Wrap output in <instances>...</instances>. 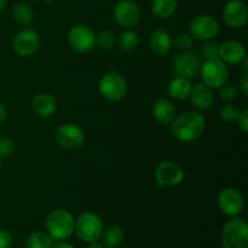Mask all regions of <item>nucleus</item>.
Wrapping results in <instances>:
<instances>
[{"instance_id": "nucleus-1", "label": "nucleus", "mask_w": 248, "mask_h": 248, "mask_svg": "<svg viewBox=\"0 0 248 248\" xmlns=\"http://www.w3.org/2000/svg\"><path fill=\"white\" fill-rule=\"evenodd\" d=\"M206 128V120L198 111H186L172 120L171 131L182 142H193L198 140Z\"/></svg>"}, {"instance_id": "nucleus-2", "label": "nucleus", "mask_w": 248, "mask_h": 248, "mask_svg": "<svg viewBox=\"0 0 248 248\" xmlns=\"http://www.w3.org/2000/svg\"><path fill=\"white\" fill-rule=\"evenodd\" d=\"M45 227L47 234L53 240H65L74 232L75 222L70 212L63 208H57L47 215Z\"/></svg>"}, {"instance_id": "nucleus-3", "label": "nucleus", "mask_w": 248, "mask_h": 248, "mask_svg": "<svg viewBox=\"0 0 248 248\" xmlns=\"http://www.w3.org/2000/svg\"><path fill=\"white\" fill-rule=\"evenodd\" d=\"M223 248H248V224L241 218H232L222 230Z\"/></svg>"}, {"instance_id": "nucleus-4", "label": "nucleus", "mask_w": 248, "mask_h": 248, "mask_svg": "<svg viewBox=\"0 0 248 248\" xmlns=\"http://www.w3.org/2000/svg\"><path fill=\"white\" fill-rule=\"evenodd\" d=\"M200 74L203 84L212 90L220 89L223 85L227 84L229 79V69L227 63L223 62L219 57L206 60V62L201 64Z\"/></svg>"}, {"instance_id": "nucleus-5", "label": "nucleus", "mask_w": 248, "mask_h": 248, "mask_svg": "<svg viewBox=\"0 0 248 248\" xmlns=\"http://www.w3.org/2000/svg\"><path fill=\"white\" fill-rule=\"evenodd\" d=\"M75 232L82 241H98L103 232V223L96 213L85 212L75 222Z\"/></svg>"}, {"instance_id": "nucleus-6", "label": "nucleus", "mask_w": 248, "mask_h": 248, "mask_svg": "<svg viewBox=\"0 0 248 248\" xmlns=\"http://www.w3.org/2000/svg\"><path fill=\"white\" fill-rule=\"evenodd\" d=\"M201 58L194 51H183L182 53H178L173 58L172 62V72L177 77L186 78L190 80L195 78L200 73L201 69Z\"/></svg>"}, {"instance_id": "nucleus-7", "label": "nucleus", "mask_w": 248, "mask_h": 248, "mask_svg": "<svg viewBox=\"0 0 248 248\" xmlns=\"http://www.w3.org/2000/svg\"><path fill=\"white\" fill-rule=\"evenodd\" d=\"M99 92L109 101H121L127 93V82L121 75L116 73H108L104 75L98 84Z\"/></svg>"}, {"instance_id": "nucleus-8", "label": "nucleus", "mask_w": 248, "mask_h": 248, "mask_svg": "<svg viewBox=\"0 0 248 248\" xmlns=\"http://www.w3.org/2000/svg\"><path fill=\"white\" fill-rule=\"evenodd\" d=\"M68 43L70 47L77 52L87 53L93 50L96 45V34L89 26L78 24L69 31Z\"/></svg>"}, {"instance_id": "nucleus-9", "label": "nucleus", "mask_w": 248, "mask_h": 248, "mask_svg": "<svg viewBox=\"0 0 248 248\" xmlns=\"http://www.w3.org/2000/svg\"><path fill=\"white\" fill-rule=\"evenodd\" d=\"M189 31L193 39L207 41L217 35L219 31V23L215 17L210 15H201L191 21Z\"/></svg>"}, {"instance_id": "nucleus-10", "label": "nucleus", "mask_w": 248, "mask_h": 248, "mask_svg": "<svg viewBox=\"0 0 248 248\" xmlns=\"http://www.w3.org/2000/svg\"><path fill=\"white\" fill-rule=\"evenodd\" d=\"M55 140L64 149L73 150L81 147L85 142V133L79 126L64 124L56 130Z\"/></svg>"}, {"instance_id": "nucleus-11", "label": "nucleus", "mask_w": 248, "mask_h": 248, "mask_svg": "<svg viewBox=\"0 0 248 248\" xmlns=\"http://www.w3.org/2000/svg\"><path fill=\"white\" fill-rule=\"evenodd\" d=\"M155 179L159 188L178 186L184 179L183 169L174 162L164 161L157 165L155 170Z\"/></svg>"}, {"instance_id": "nucleus-12", "label": "nucleus", "mask_w": 248, "mask_h": 248, "mask_svg": "<svg viewBox=\"0 0 248 248\" xmlns=\"http://www.w3.org/2000/svg\"><path fill=\"white\" fill-rule=\"evenodd\" d=\"M114 17L121 27L131 29L140 21V10L132 0H121L114 7Z\"/></svg>"}, {"instance_id": "nucleus-13", "label": "nucleus", "mask_w": 248, "mask_h": 248, "mask_svg": "<svg viewBox=\"0 0 248 248\" xmlns=\"http://www.w3.org/2000/svg\"><path fill=\"white\" fill-rule=\"evenodd\" d=\"M218 206L228 217H236L244 211V196L237 189L225 188L218 196Z\"/></svg>"}, {"instance_id": "nucleus-14", "label": "nucleus", "mask_w": 248, "mask_h": 248, "mask_svg": "<svg viewBox=\"0 0 248 248\" xmlns=\"http://www.w3.org/2000/svg\"><path fill=\"white\" fill-rule=\"evenodd\" d=\"M14 51L21 57H31L35 55L40 47L39 34L33 29H23L14 39Z\"/></svg>"}, {"instance_id": "nucleus-15", "label": "nucleus", "mask_w": 248, "mask_h": 248, "mask_svg": "<svg viewBox=\"0 0 248 248\" xmlns=\"http://www.w3.org/2000/svg\"><path fill=\"white\" fill-rule=\"evenodd\" d=\"M223 17L228 27L240 29L246 26L248 19L247 5L242 0H230L225 4Z\"/></svg>"}, {"instance_id": "nucleus-16", "label": "nucleus", "mask_w": 248, "mask_h": 248, "mask_svg": "<svg viewBox=\"0 0 248 248\" xmlns=\"http://www.w3.org/2000/svg\"><path fill=\"white\" fill-rule=\"evenodd\" d=\"M218 57L224 63L239 64L246 57V48L239 41H225L224 44L219 46V55H218Z\"/></svg>"}, {"instance_id": "nucleus-17", "label": "nucleus", "mask_w": 248, "mask_h": 248, "mask_svg": "<svg viewBox=\"0 0 248 248\" xmlns=\"http://www.w3.org/2000/svg\"><path fill=\"white\" fill-rule=\"evenodd\" d=\"M189 97H190L193 106L200 110L211 108L213 106V102H215V93H213L212 89H210L203 82L191 86Z\"/></svg>"}, {"instance_id": "nucleus-18", "label": "nucleus", "mask_w": 248, "mask_h": 248, "mask_svg": "<svg viewBox=\"0 0 248 248\" xmlns=\"http://www.w3.org/2000/svg\"><path fill=\"white\" fill-rule=\"evenodd\" d=\"M31 109L40 118H50L57 109V102L51 94L41 92L33 98Z\"/></svg>"}, {"instance_id": "nucleus-19", "label": "nucleus", "mask_w": 248, "mask_h": 248, "mask_svg": "<svg viewBox=\"0 0 248 248\" xmlns=\"http://www.w3.org/2000/svg\"><path fill=\"white\" fill-rule=\"evenodd\" d=\"M153 115L157 123L162 125H169L172 123L176 115V109L171 101L166 98L156 99L153 104Z\"/></svg>"}, {"instance_id": "nucleus-20", "label": "nucleus", "mask_w": 248, "mask_h": 248, "mask_svg": "<svg viewBox=\"0 0 248 248\" xmlns=\"http://www.w3.org/2000/svg\"><path fill=\"white\" fill-rule=\"evenodd\" d=\"M150 48L157 55H166L172 46L171 35L165 29H156L149 38Z\"/></svg>"}, {"instance_id": "nucleus-21", "label": "nucleus", "mask_w": 248, "mask_h": 248, "mask_svg": "<svg viewBox=\"0 0 248 248\" xmlns=\"http://www.w3.org/2000/svg\"><path fill=\"white\" fill-rule=\"evenodd\" d=\"M190 81L186 78L181 77H176L174 79H172L170 81L169 87H167L170 96L177 101H184V99L188 98L189 94H190Z\"/></svg>"}, {"instance_id": "nucleus-22", "label": "nucleus", "mask_w": 248, "mask_h": 248, "mask_svg": "<svg viewBox=\"0 0 248 248\" xmlns=\"http://www.w3.org/2000/svg\"><path fill=\"white\" fill-rule=\"evenodd\" d=\"M177 10V0H154L152 11L157 18L166 19L171 17Z\"/></svg>"}, {"instance_id": "nucleus-23", "label": "nucleus", "mask_w": 248, "mask_h": 248, "mask_svg": "<svg viewBox=\"0 0 248 248\" xmlns=\"http://www.w3.org/2000/svg\"><path fill=\"white\" fill-rule=\"evenodd\" d=\"M12 17L17 23L22 26H29L34 21V11L26 2H18L12 9Z\"/></svg>"}, {"instance_id": "nucleus-24", "label": "nucleus", "mask_w": 248, "mask_h": 248, "mask_svg": "<svg viewBox=\"0 0 248 248\" xmlns=\"http://www.w3.org/2000/svg\"><path fill=\"white\" fill-rule=\"evenodd\" d=\"M103 242L106 247L108 248H116L124 240V232L119 225L113 224L109 225L103 232Z\"/></svg>"}, {"instance_id": "nucleus-25", "label": "nucleus", "mask_w": 248, "mask_h": 248, "mask_svg": "<svg viewBox=\"0 0 248 248\" xmlns=\"http://www.w3.org/2000/svg\"><path fill=\"white\" fill-rule=\"evenodd\" d=\"M53 239L44 232H35L29 235L27 240L28 248H52Z\"/></svg>"}, {"instance_id": "nucleus-26", "label": "nucleus", "mask_w": 248, "mask_h": 248, "mask_svg": "<svg viewBox=\"0 0 248 248\" xmlns=\"http://www.w3.org/2000/svg\"><path fill=\"white\" fill-rule=\"evenodd\" d=\"M138 44H140L138 34L136 33V31H130V29L123 31V33L120 34V36H119V46H120L121 50L124 51L130 52V51L136 50Z\"/></svg>"}, {"instance_id": "nucleus-27", "label": "nucleus", "mask_w": 248, "mask_h": 248, "mask_svg": "<svg viewBox=\"0 0 248 248\" xmlns=\"http://www.w3.org/2000/svg\"><path fill=\"white\" fill-rule=\"evenodd\" d=\"M240 114H241V110L235 104H227L220 110V116L225 123H235L239 119Z\"/></svg>"}, {"instance_id": "nucleus-28", "label": "nucleus", "mask_w": 248, "mask_h": 248, "mask_svg": "<svg viewBox=\"0 0 248 248\" xmlns=\"http://www.w3.org/2000/svg\"><path fill=\"white\" fill-rule=\"evenodd\" d=\"M114 43H115V35L111 31H104L96 35V45H98V47L103 50H109L113 47Z\"/></svg>"}, {"instance_id": "nucleus-29", "label": "nucleus", "mask_w": 248, "mask_h": 248, "mask_svg": "<svg viewBox=\"0 0 248 248\" xmlns=\"http://www.w3.org/2000/svg\"><path fill=\"white\" fill-rule=\"evenodd\" d=\"M201 53L206 60H213V58H218L219 55V45L212 40H207L201 47Z\"/></svg>"}, {"instance_id": "nucleus-30", "label": "nucleus", "mask_w": 248, "mask_h": 248, "mask_svg": "<svg viewBox=\"0 0 248 248\" xmlns=\"http://www.w3.org/2000/svg\"><path fill=\"white\" fill-rule=\"evenodd\" d=\"M220 98L225 102H232L239 96V89L232 84H224L220 87Z\"/></svg>"}, {"instance_id": "nucleus-31", "label": "nucleus", "mask_w": 248, "mask_h": 248, "mask_svg": "<svg viewBox=\"0 0 248 248\" xmlns=\"http://www.w3.org/2000/svg\"><path fill=\"white\" fill-rule=\"evenodd\" d=\"M15 153V143L11 138H0V157H9Z\"/></svg>"}, {"instance_id": "nucleus-32", "label": "nucleus", "mask_w": 248, "mask_h": 248, "mask_svg": "<svg viewBox=\"0 0 248 248\" xmlns=\"http://www.w3.org/2000/svg\"><path fill=\"white\" fill-rule=\"evenodd\" d=\"M193 45V36L189 33H181L176 38V46L179 50L188 51Z\"/></svg>"}, {"instance_id": "nucleus-33", "label": "nucleus", "mask_w": 248, "mask_h": 248, "mask_svg": "<svg viewBox=\"0 0 248 248\" xmlns=\"http://www.w3.org/2000/svg\"><path fill=\"white\" fill-rule=\"evenodd\" d=\"M14 245V237L9 230L0 229V248H11Z\"/></svg>"}, {"instance_id": "nucleus-34", "label": "nucleus", "mask_w": 248, "mask_h": 248, "mask_svg": "<svg viewBox=\"0 0 248 248\" xmlns=\"http://www.w3.org/2000/svg\"><path fill=\"white\" fill-rule=\"evenodd\" d=\"M237 123H239V127L241 128V131L244 133H247L248 132V110L241 111V114H240L239 119H237Z\"/></svg>"}, {"instance_id": "nucleus-35", "label": "nucleus", "mask_w": 248, "mask_h": 248, "mask_svg": "<svg viewBox=\"0 0 248 248\" xmlns=\"http://www.w3.org/2000/svg\"><path fill=\"white\" fill-rule=\"evenodd\" d=\"M240 91L242 92V94L247 96L248 94V74H244L241 81H240Z\"/></svg>"}, {"instance_id": "nucleus-36", "label": "nucleus", "mask_w": 248, "mask_h": 248, "mask_svg": "<svg viewBox=\"0 0 248 248\" xmlns=\"http://www.w3.org/2000/svg\"><path fill=\"white\" fill-rule=\"evenodd\" d=\"M6 116H7L6 108H5V107L0 103V123H2V121L5 120V119H6Z\"/></svg>"}, {"instance_id": "nucleus-37", "label": "nucleus", "mask_w": 248, "mask_h": 248, "mask_svg": "<svg viewBox=\"0 0 248 248\" xmlns=\"http://www.w3.org/2000/svg\"><path fill=\"white\" fill-rule=\"evenodd\" d=\"M52 248H74V247H73L72 245L67 244V242H60V244L52 246Z\"/></svg>"}, {"instance_id": "nucleus-38", "label": "nucleus", "mask_w": 248, "mask_h": 248, "mask_svg": "<svg viewBox=\"0 0 248 248\" xmlns=\"http://www.w3.org/2000/svg\"><path fill=\"white\" fill-rule=\"evenodd\" d=\"M89 248H104V246L101 244V242L93 241V242H90Z\"/></svg>"}, {"instance_id": "nucleus-39", "label": "nucleus", "mask_w": 248, "mask_h": 248, "mask_svg": "<svg viewBox=\"0 0 248 248\" xmlns=\"http://www.w3.org/2000/svg\"><path fill=\"white\" fill-rule=\"evenodd\" d=\"M242 62H244V68H245V70H247V69H248V58H247V56L244 58V60H242Z\"/></svg>"}, {"instance_id": "nucleus-40", "label": "nucleus", "mask_w": 248, "mask_h": 248, "mask_svg": "<svg viewBox=\"0 0 248 248\" xmlns=\"http://www.w3.org/2000/svg\"><path fill=\"white\" fill-rule=\"evenodd\" d=\"M6 2H7V0H0V11L4 9L5 5H6Z\"/></svg>"}, {"instance_id": "nucleus-41", "label": "nucleus", "mask_w": 248, "mask_h": 248, "mask_svg": "<svg viewBox=\"0 0 248 248\" xmlns=\"http://www.w3.org/2000/svg\"><path fill=\"white\" fill-rule=\"evenodd\" d=\"M44 1H46V2H55V1H57V0H44Z\"/></svg>"}, {"instance_id": "nucleus-42", "label": "nucleus", "mask_w": 248, "mask_h": 248, "mask_svg": "<svg viewBox=\"0 0 248 248\" xmlns=\"http://www.w3.org/2000/svg\"><path fill=\"white\" fill-rule=\"evenodd\" d=\"M0 167H1V157H0Z\"/></svg>"}]
</instances>
